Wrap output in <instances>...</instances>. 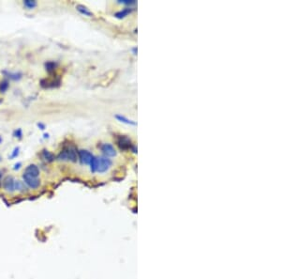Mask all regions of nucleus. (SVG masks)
Segmentation results:
<instances>
[{
    "mask_svg": "<svg viewBox=\"0 0 281 279\" xmlns=\"http://www.w3.org/2000/svg\"><path fill=\"white\" fill-rule=\"evenodd\" d=\"M89 166L92 173H104L111 168L112 161L107 157H94Z\"/></svg>",
    "mask_w": 281,
    "mask_h": 279,
    "instance_id": "f257e3e1",
    "label": "nucleus"
},
{
    "mask_svg": "<svg viewBox=\"0 0 281 279\" xmlns=\"http://www.w3.org/2000/svg\"><path fill=\"white\" fill-rule=\"evenodd\" d=\"M57 158L59 160H63V161L77 162V160H78V151H77V150L74 147L70 146V147L64 149L59 153V155L57 156Z\"/></svg>",
    "mask_w": 281,
    "mask_h": 279,
    "instance_id": "f03ea898",
    "label": "nucleus"
},
{
    "mask_svg": "<svg viewBox=\"0 0 281 279\" xmlns=\"http://www.w3.org/2000/svg\"><path fill=\"white\" fill-rule=\"evenodd\" d=\"M117 145L119 146V148H120L121 150H129V149H131V150H133V152H135V153L137 152V151H136V148H135V147L132 145L131 140H130L129 137L125 136H119V137L117 138Z\"/></svg>",
    "mask_w": 281,
    "mask_h": 279,
    "instance_id": "7ed1b4c3",
    "label": "nucleus"
},
{
    "mask_svg": "<svg viewBox=\"0 0 281 279\" xmlns=\"http://www.w3.org/2000/svg\"><path fill=\"white\" fill-rule=\"evenodd\" d=\"M23 179H24V182L25 183V185H27L29 188L31 189H37L41 186V180L38 178L32 177L30 175L25 174L23 175Z\"/></svg>",
    "mask_w": 281,
    "mask_h": 279,
    "instance_id": "20e7f679",
    "label": "nucleus"
},
{
    "mask_svg": "<svg viewBox=\"0 0 281 279\" xmlns=\"http://www.w3.org/2000/svg\"><path fill=\"white\" fill-rule=\"evenodd\" d=\"M93 158H94L93 154L88 150H81L78 151V159L81 161L82 163H83V165H90Z\"/></svg>",
    "mask_w": 281,
    "mask_h": 279,
    "instance_id": "39448f33",
    "label": "nucleus"
},
{
    "mask_svg": "<svg viewBox=\"0 0 281 279\" xmlns=\"http://www.w3.org/2000/svg\"><path fill=\"white\" fill-rule=\"evenodd\" d=\"M100 150L106 157H114L116 155V150L111 144H102L100 146Z\"/></svg>",
    "mask_w": 281,
    "mask_h": 279,
    "instance_id": "423d86ee",
    "label": "nucleus"
},
{
    "mask_svg": "<svg viewBox=\"0 0 281 279\" xmlns=\"http://www.w3.org/2000/svg\"><path fill=\"white\" fill-rule=\"evenodd\" d=\"M14 184H15V180L11 176L6 177L3 180V188L7 192H9V193H12V192L15 191Z\"/></svg>",
    "mask_w": 281,
    "mask_h": 279,
    "instance_id": "0eeeda50",
    "label": "nucleus"
},
{
    "mask_svg": "<svg viewBox=\"0 0 281 279\" xmlns=\"http://www.w3.org/2000/svg\"><path fill=\"white\" fill-rule=\"evenodd\" d=\"M25 174H27V175L32 176V177L38 178V176H40V169H38V167L36 165H29L25 168Z\"/></svg>",
    "mask_w": 281,
    "mask_h": 279,
    "instance_id": "6e6552de",
    "label": "nucleus"
},
{
    "mask_svg": "<svg viewBox=\"0 0 281 279\" xmlns=\"http://www.w3.org/2000/svg\"><path fill=\"white\" fill-rule=\"evenodd\" d=\"M133 12V8H123V9H121V11H119V12H117L115 14H114V16L116 17V18H118V19H123V18H125V17H127L129 14H130L131 12Z\"/></svg>",
    "mask_w": 281,
    "mask_h": 279,
    "instance_id": "1a4fd4ad",
    "label": "nucleus"
},
{
    "mask_svg": "<svg viewBox=\"0 0 281 279\" xmlns=\"http://www.w3.org/2000/svg\"><path fill=\"white\" fill-rule=\"evenodd\" d=\"M41 158L43 159V160H45L46 162H53V161H54V159H55V157H54V155L53 154L52 152H50L49 150H42V152H41Z\"/></svg>",
    "mask_w": 281,
    "mask_h": 279,
    "instance_id": "9d476101",
    "label": "nucleus"
},
{
    "mask_svg": "<svg viewBox=\"0 0 281 279\" xmlns=\"http://www.w3.org/2000/svg\"><path fill=\"white\" fill-rule=\"evenodd\" d=\"M76 8H77V11H78L80 13L83 14L84 16H88V17L93 16V12H90L89 9L87 8L86 7H84L83 5H78V6L76 7Z\"/></svg>",
    "mask_w": 281,
    "mask_h": 279,
    "instance_id": "9b49d317",
    "label": "nucleus"
},
{
    "mask_svg": "<svg viewBox=\"0 0 281 279\" xmlns=\"http://www.w3.org/2000/svg\"><path fill=\"white\" fill-rule=\"evenodd\" d=\"M115 119H118L120 122L126 123V124H128V125H133V126H135V125L137 124L134 120H131V119H128V118H126V117L122 116V115H116Z\"/></svg>",
    "mask_w": 281,
    "mask_h": 279,
    "instance_id": "f8f14e48",
    "label": "nucleus"
},
{
    "mask_svg": "<svg viewBox=\"0 0 281 279\" xmlns=\"http://www.w3.org/2000/svg\"><path fill=\"white\" fill-rule=\"evenodd\" d=\"M14 189H15V191H18V192H25L26 190L25 183L24 181H21V180H15Z\"/></svg>",
    "mask_w": 281,
    "mask_h": 279,
    "instance_id": "ddd939ff",
    "label": "nucleus"
},
{
    "mask_svg": "<svg viewBox=\"0 0 281 279\" xmlns=\"http://www.w3.org/2000/svg\"><path fill=\"white\" fill-rule=\"evenodd\" d=\"M24 5H25V7H26L27 8L31 9V8H34L37 6V2L34 1V0H25V1H24Z\"/></svg>",
    "mask_w": 281,
    "mask_h": 279,
    "instance_id": "4468645a",
    "label": "nucleus"
},
{
    "mask_svg": "<svg viewBox=\"0 0 281 279\" xmlns=\"http://www.w3.org/2000/svg\"><path fill=\"white\" fill-rule=\"evenodd\" d=\"M8 88V83L7 81L0 83V92H5Z\"/></svg>",
    "mask_w": 281,
    "mask_h": 279,
    "instance_id": "2eb2a0df",
    "label": "nucleus"
},
{
    "mask_svg": "<svg viewBox=\"0 0 281 279\" xmlns=\"http://www.w3.org/2000/svg\"><path fill=\"white\" fill-rule=\"evenodd\" d=\"M8 77L11 79H13V80H18L21 78L22 74L21 73H8Z\"/></svg>",
    "mask_w": 281,
    "mask_h": 279,
    "instance_id": "dca6fc26",
    "label": "nucleus"
},
{
    "mask_svg": "<svg viewBox=\"0 0 281 279\" xmlns=\"http://www.w3.org/2000/svg\"><path fill=\"white\" fill-rule=\"evenodd\" d=\"M118 3L125 4V5H128V6H131V5L136 4V1H133V0H122V1H118Z\"/></svg>",
    "mask_w": 281,
    "mask_h": 279,
    "instance_id": "f3484780",
    "label": "nucleus"
},
{
    "mask_svg": "<svg viewBox=\"0 0 281 279\" xmlns=\"http://www.w3.org/2000/svg\"><path fill=\"white\" fill-rule=\"evenodd\" d=\"M54 67H55V64L54 62H48L46 64V68H47V70L49 71V72L53 71L54 69Z\"/></svg>",
    "mask_w": 281,
    "mask_h": 279,
    "instance_id": "a211bd4d",
    "label": "nucleus"
},
{
    "mask_svg": "<svg viewBox=\"0 0 281 279\" xmlns=\"http://www.w3.org/2000/svg\"><path fill=\"white\" fill-rule=\"evenodd\" d=\"M22 136H23V133H22V130H21V129H17V130L14 132V136H15V137L21 138Z\"/></svg>",
    "mask_w": 281,
    "mask_h": 279,
    "instance_id": "6ab92c4d",
    "label": "nucleus"
},
{
    "mask_svg": "<svg viewBox=\"0 0 281 279\" xmlns=\"http://www.w3.org/2000/svg\"><path fill=\"white\" fill-rule=\"evenodd\" d=\"M19 150H20V149H19V148H15L11 157V158H15V157H17V156L19 155Z\"/></svg>",
    "mask_w": 281,
    "mask_h": 279,
    "instance_id": "aec40b11",
    "label": "nucleus"
},
{
    "mask_svg": "<svg viewBox=\"0 0 281 279\" xmlns=\"http://www.w3.org/2000/svg\"><path fill=\"white\" fill-rule=\"evenodd\" d=\"M20 166H21V163H16L15 166H14V170L19 169V168H20Z\"/></svg>",
    "mask_w": 281,
    "mask_h": 279,
    "instance_id": "412c9836",
    "label": "nucleus"
},
{
    "mask_svg": "<svg viewBox=\"0 0 281 279\" xmlns=\"http://www.w3.org/2000/svg\"><path fill=\"white\" fill-rule=\"evenodd\" d=\"M38 126L40 127V128H41V130H44V129H45V126H44L43 124H41V123H38Z\"/></svg>",
    "mask_w": 281,
    "mask_h": 279,
    "instance_id": "4be33fe9",
    "label": "nucleus"
},
{
    "mask_svg": "<svg viewBox=\"0 0 281 279\" xmlns=\"http://www.w3.org/2000/svg\"><path fill=\"white\" fill-rule=\"evenodd\" d=\"M1 179H2V172L0 171V180H1Z\"/></svg>",
    "mask_w": 281,
    "mask_h": 279,
    "instance_id": "5701e85b",
    "label": "nucleus"
},
{
    "mask_svg": "<svg viewBox=\"0 0 281 279\" xmlns=\"http://www.w3.org/2000/svg\"><path fill=\"white\" fill-rule=\"evenodd\" d=\"M1 142H2V138H1V137H0V143H1Z\"/></svg>",
    "mask_w": 281,
    "mask_h": 279,
    "instance_id": "b1692460",
    "label": "nucleus"
},
{
    "mask_svg": "<svg viewBox=\"0 0 281 279\" xmlns=\"http://www.w3.org/2000/svg\"><path fill=\"white\" fill-rule=\"evenodd\" d=\"M0 103H1V100H0Z\"/></svg>",
    "mask_w": 281,
    "mask_h": 279,
    "instance_id": "393cba45",
    "label": "nucleus"
}]
</instances>
